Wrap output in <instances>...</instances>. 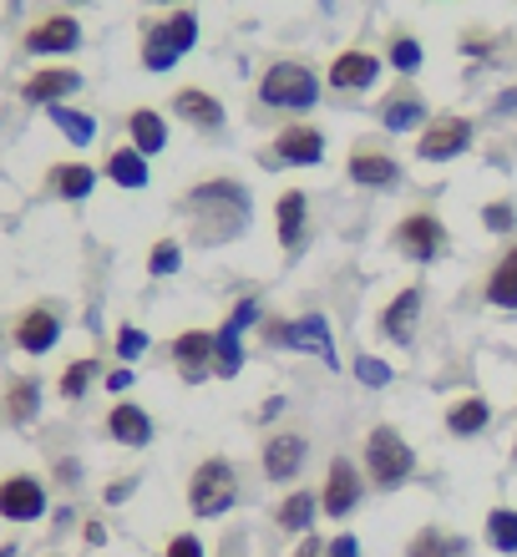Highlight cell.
<instances>
[{"label": "cell", "instance_id": "26", "mask_svg": "<svg viewBox=\"0 0 517 557\" xmlns=\"http://www.w3.org/2000/svg\"><path fill=\"white\" fill-rule=\"evenodd\" d=\"M315 517H320V492H290V497L274 507V528L290 532V537H310Z\"/></svg>", "mask_w": 517, "mask_h": 557}, {"label": "cell", "instance_id": "24", "mask_svg": "<svg viewBox=\"0 0 517 557\" xmlns=\"http://www.w3.org/2000/svg\"><path fill=\"white\" fill-rule=\"evenodd\" d=\"M431 122V112H427V102H421V91H411V87H401V91H391L381 102V127L385 133H421Z\"/></svg>", "mask_w": 517, "mask_h": 557}, {"label": "cell", "instance_id": "38", "mask_svg": "<svg viewBox=\"0 0 517 557\" xmlns=\"http://www.w3.org/2000/svg\"><path fill=\"white\" fill-rule=\"evenodd\" d=\"M143 355H148V330L122 324V330H118V360H122V366H137Z\"/></svg>", "mask_w": 517, "mask_h": 557}, {"label": "cell", "instance_id": "40", "mask_svg": "<svg viewBox=\"0 0 517 557\" xmlns=\"http://www.w3.org/2000/svg\"><path fill=\"white\" fill-rule=\"evenodd\" d=\"M482 223H488L492 234H513V228H517V208L507 203V198H497V203L482 208Z\"/></svg>", "mask_w": 517, "mask_h": 557}, {"label": "cell", "instance_id": "31", "mask_svg": "<svg viewBox=\"0 0 517 557\" xmlns=\"http://www.w3.org/2000/svg\"><path fill=\"white\" fill-rule=\"evenodd\" d=\"M46 117H51V127H57L61 137H66V143L72 147H91L97 143V117H91V112H76V107H46Z\"/></svg>", "mask_w": 517, "mask_h": 557}, {"label": "cell", "instance_id": "28", "mask_svg": "<svg viewBox=\"0 0 517 557\" xmlns=\"http://www.w3.org/2000/svg\"><path fill=\"white\" fill-rule=\"evenodd\" d=\"M127 143H133L143 158L163 152V147H168V122H163V112H152V107H137V112H127Z\"/></svg>", "mask_w": 517, "mask_h": 557}, {"label": "cell", "instance_id": "39", "mask_svg": "<svg viewBox=\"0 0 517 557\" xmlns=\"http://www.w3.org/2000/svg\"><path fill=\"white\" fill-rule=\"evenodd\" d=\"M355 381L370 385V391H381V385L391 381V366H385V360H376V355H355Z\"/></svg>", "mask_w": 517, "mask_h": 557}, {"label": "cell", "instance_id": "4", "mask_svg": "<svg viewBox=\"0 0 517 557\" xmlns=\"http://www.w3.org/2000/svg\"><path fill=\"white\" fill-rule=\"evenodd\" d=\"M259 335L264 345L274 350H299V355H315V360H325L335 370V335H330V320L325 314H299V320H284V314H264L259 320Z\"/></svg>", "mask_w": 517, "mask_h": 557}, {"label": "cell", "instance_id": "30", "mask_svg": "<svg viewBox=\"0 0 517 557\" xmlns=\"http://www.w3.org/2000/svg\"><path fill=\"white\" fill-rule=\"evenodd\" d=\"M102 177H112L118 188H133V193L148 188V158H143L133 143H127V147H112V158H107Z\"/></svg>", "mask_w": 517, "mask_h": 557}, {"label": "cell", "instance_id": "19", "mask_svg": "<svg viewBox=\"0 0 517 557\" xmlns=\"http://www.w3.org/2000/svg\"><path fill=\"white\" fill-rule=\"evenodd\" d=\"M173 117L188 122V127H198V133H223L229 112H223V102L213 97V91H204V87H177L173 91Z\"/></svg>", "mask_w": 517, "mask_h": 557}, {"label": "cell", "instance_id": "15", "mask_svg": "<svg viewBox=\"0 0 517 557\" xmlns=\"http://www.w3.org/2000/svg\"><path fill=\"white\" fill-rule=\"evenodd\" d=\"M345 173H350L355 188H376V193H391L401 183V162L391 158V152H381V147H355L350 162H345Z\"/></svg>", "mask_w": 517, "mask_h": 557}, {"label": "cell", "instance_id": "9", "mask_svg": "<svg viewBox=\"0 0 517 557\" xmlns=\"http://www.w3.org/2000/svg\"><path fill=\"white\" fill-rule=\"evenodd\" d=\"M21 51H30V57H72V51H82V21L72 11L41 15L36 26H26Z\"/></svg>", "mask_w": 517, "mask_h": 557}, {"label": "cell", "instance_id": "1", "mask_svg": "<svg viewBox=\"0 0 517 557\" xmlns=\"http://www.w3.org/2000/svg\"><path fill=\"white\" fill-rule=\"evenodd\" d=\"M183 213H188L193 238L208 244V249H219V244H234V238L249 228L254 198L238 177H208V183H198V188L188 193Z\"/></svg>", "mask_w": 517, "mask_h": 557}, {"label": "cell", "instance_id": "29", "mask_svg": "<svg viewBox=\"0 0 517 557\" xmlns=\"http://www.w3.org/2000/svg\"><path fill=\"white\" fill-rule=\"evenodd\" d=\"M488 305L517 309V238L497 253V264H492V274H488Z\"/></svg>", "mask_w": 517, "mask_h": 557}, {"label": "cell", "instance_id": "41", "mask_svg": "<svg viewBox=\"0 0 517 557\" xmlns=\"http://www.w3.org/2000/svg\"><path fill=\"white\" fill-rule=\"evenodd\" d=\"M163 557H208V553H204V537H198V532H173Z\"/></svg>", "mask_w": 517, "mask_h": 557}, {"label": "cell", "instance_id": "34", "mask_svg": "<svg viewBox=\"0 0 517 557\" xmlns=\"http://www.w3.org/2000/svg\"><path fill=\"white\" fill-rule=\"evenodd\" d=\"M482 537H488L492 553H517V512L513 507H492L488 522H482Z\"/></svg>", "mask_w": 517, "mask_h": 557}, {"label": "cell", "instance_id": "35", "mask_svg": "<svg viewBox=\"0 0 517 557\" xmlns=\"http://www.w3.org/2000/svg\"><path fill=\"white\" fill-rule=\"evenodd\" d=\"M385 61H391L401 76H416V72H421V61H427V51H421V41H416V36H406V30H401V36H391Z\"/></svg>", "mask_w": 517, "mask_h": 557}, {"label": "cell", "instance_id": "47", "mask_svg": "<svg viewBox=\"0 0 517 557\" xmlns=\"http://www.w3.org/2000/svg\"><path fill=\"white\" fill-rule=\"evenodd\" d=\"M82 543L102 547V543H107V528H102V522H87V528H82Z\"/></svg>", "mask_w": 517, "mask_h": 557}, {"label": "cell", "instance_id": "45", "mask_svg": "<svg viewBox=\"0 0 517 557\" xmlns=\"http://www.w3.org/2000/svg\"><path fill=\"white\" fill-rule=\"evenodd\" d=\"M133 476H127V482H112V486H107V502H112V507H122V502H127V497H133Z\"/></svg>", "mask_w": 517, "mask_h": 557}, {"label": "cell", "instance_id": "51", "mask_svg": "<svg viewBox=\"0 0 517 557\" xmlns=\"http://www.w3.org/2000/svg\"><path fill=\"white\" fill-rule=\"evenodd\" d=\"M158 5H168V11H173V5H183V0H158Z\"/></svg>", "mask_w": 517, "mask_h": 557}, {"label": "cell", "instance_id": "13", "mask_svg": "<svg viewBox=\"0 0 517 557\" xmlns=\"http://www.w3.org/2000/svg\"><path fill=\"white\" fill-rule=\"evenodd\" d=\"M82 87H87V82H82L76 66H41V72H30L26 82H21V97H26L30 107H61Z\"/></svg>", "mask_w": 517, "mask_h": 557}, {"label": "cell", "instance_id": "5", "mask_svg": "<svg viewBox=\"0 0 517 557\" xmlns=\"http://www.w3.org/2000/svg\"><path fill=\"white\" fill-rule=\"evenodd\" d=\"M416 471V451L406 446L396 425H370L366 436V476L376 492H396V486L411 482Z\"/></svg>", "mask_w": 517, "mask_h": 557}, {"label": "cell", "instance_id": "8", "mask_svg": "<svg viewBox=\"0 0 517 557\" xmlns=\"http://www.w3.org/2000/svg\"><path fill=\"white\" fill-rule=\"evenodd\" d=\"M396 249L411 259V264H436L446 253V244H452V234H446V223L431 213V208H416V213H406V219L396 223Z\"/></svg>", "mask_w": 517, "mask_h": 557}, {"label": "cell", "instance_id": "33", "mask_svg": "<svg viewBox=\"0 0 517 557\" xmlns=\"http://www.w3.org/2000/svg\"><path fill=\"white\" fill-rule=\"evenodd\" d=\"M102 375V360L97 355H82V360H72V366L61 370V381H57V396L61 400H82L91 391V381Z\"/></svg>", "mask_w": 517, "mask_h": 557}, {"label": "cell", "instance_id": "50", "mask_svg": "<svg viewBox=\"0 0 517 557\" xmlns=\"http://www.w3.org/2000/svg\"><path fill=\"white\" fill-rule=\"evenodd\" d=\"M0 557H15V547H11V543H5V547H0Z\"/></svg>", "mask_w": 517, "mask_h": 557}, {"label": "cell", "instance_id": "17", "mask_svg": "<svg viewBox=\"0 0 517 557\" xmlns=\"http://www.w3.org/2000/svg\"><path fill=\"white\" fill-rule=\"evenodd\" d=\"M168 355H173L177 375H183L188 385L208 381V375H213V330H183Z\"/></svg>", "mask_w": 517, "mask_h": 557}, {"label": "cell", "instance_id": "27", "mask_svg": "<svg viewBox=\"0 0 517 557\" xmlns=\"http://www.w3.org/2000/svg\"><path fill=\"white\" fill-rule=\"evenodd\" d=\"M492 425V406L482 396H461V400H452L446 406V431L457 441H472V436H482Z\"/></svg>", "mask_w": 517, "mask_h": 557}, {"label": "cell", "instance_id": "43", "mask_svg": "<svg viewBox=\"0 0 517 557\" xmlns=\"http://www.w3.org/2000/svg\"><path fill=\"white\" fill-rule=\"evenodd\" d=\"M102 381H107V391H112V396H122V391H133L137 375H133V366H118V370H107Z\"/></svg>", "mask_w": 517, "mask_h": 557}, {"label": "cell", "instance_id": "10", "mask_svg": "<svg viewBox=\"0 0 517 557\" xmlns=\"http://www.w3.org/2000/svg\"><path fill=\"white\" fill-rule=\"evenodd\" d=\"M360 497H366V476H360V467H355L350 456H335L325 471V486H320V512L330 517V522H345V517L360 507Z\"/></svg>", "mask_w": 517, "mask_h": 557}, {"label": "cell", "instance_id": "44", "mask_svg": "<svg viewBox=\"0 0 517 557\" xmlns=\"http://www.w3.org/2000/svg\"><path fill=\"white\" fill-rule=\"evenodd\" d=\"M325 557H360V543H355L350 532H341V537H330L325 543Z\"/></svg>", "mask_w": 517, "mask_h": 557}, {"label": "cell", "instance_id": "3", "mask_svg": "<svg viewBox=\"0 0 517 557\" xmlns=\"http://www.w3.org/2000/svg\"><path fill=\"white\" fill-rule=\"evenodd\" d=\"M238 507V471L229 456H208L198 461L188 476V512L198 522H213V517H229Z\"/></svg>", "mask_w": 517, "mask_h": 557}, {"label": "cell", "instance_id": "18", "mask_svg": "<svg viewBox=\"0 0 517 557\" xmlns=\"http://www.w3.org/2000/svg\"><path fill=\"white\" fill-rule=\"evenodd\" d=\"M305 456H310V441L299 436V431H280V436H269L264 446V476L274 486H290L305 467Z\"/></svg>", "mask_w": 517, "mask_h": 557}, {"label": "cell", "instance_id": "25", "mask_svg": "<svg viewBox=\"0 0 517 557\" xmlns=\"http://www.w3.org/2000/svg\"><path fill=\"white\" fill-rule=\"evenodd\" d=\"M0 411L11 425H30L41 416V381L36 375H11L5 381V396H0Z\"/></svg>", "mask_w": 517, "mask_h": 557}, {"label": "cell", "instance_id": "11", "mask_svg": "<svg viewBox=\"0 0 517 557\" xmlns=\"http://www.w3.org/2000/svg\"><path fill=\"white\" fill-rule=\"evenodd\" d=\"M46 507H51V497H46V486L30 476V471H15V476H5L0 482V517L5 522H41Z\"/></svg>", "mask_w": 517, "mask_h": 557}, {"label": "cell", "instance_id": "42", "mask_svg": "<svg viewBox=\"0 0 517 557\" xmlns=\"http://www.w3.org/2000/svg\"><path fill=\"white\" fill-rule=\"evenodd\" d=\"M259 320H264V314H259V305H254V299H238V305H234V314H229V324H234L238 335H244L249 324H259Z\"/></svg>", "mask_w": 517, "mask_h": 557}, {"label": "cell", "instance_id": "46", "mask_svg": "<svg viewBox=\"0 0 517 557\" xmlns=\"http://www.w3.org/2000/svg\"><path fill=\"white\" fill-rule=\"evenodd\" d=\"M295 557H325V543H320V537H299V547H295Z\"/></svg>", "mask_w": 517, "mask_h": 557}, {"label": "cell", "instance_id": "20", "mask_svg": "<svg viewBox=\"0 0 517 557\" xmlns=\"http://www.w3.org/2000/svg\"><path fill=\"white\" fill-rule=\"evenodd\" d=\"M421 305H427V289H421V284L401 289L396 299L381 309V335L391 339V345H411L416 324H421Z\"/></svg>", "mask_w": 517, "mask_h": 557}, {"label": "cell", "instance_id": "37", "mask_svg": "<svg viewBox=\"0 0 517 557\" xmlns=\"http://www.w3.org/2000/svg\"><path fill=\"white\" fill-rule=\"evenodd\" d=\"M177 269H183V249H177L173 238H158V244L148 249V274L168 278V274H177Z\"/></svg>", "mask_w": 517, "mask_h": 557}, {"label": "cell", "instance_id": "32", "mask_svg": "<svg viewBox=\"0 0 517 557\" xmlns=\"http://www.w3.org/2000/svg\"><path fill=\"white\" fill-rule=\"evenodd\" d=\"M238 366H244V335H238L234 324H219V330H213V375H219V381H234Z\"/></svg>", "mask_w": 517, "mask_h": 557}, {"label": "cell", "instance_id": "6", "mask_svg": "<svg viewBox=\"0 0 517 557\" xmlns=\"http://www.w3.org/2000/svg\"><path fill=\"white\" fill-rule=\"evenodd\" d=\"M259 102L274 107V112H310L320 102V76L305 61H274L259 76Z\"/></svg>", "mask_w": 517, "mask_h": 557}, {"label": "cell", "instance_id": "23", "mask_svg": "<svg viewBox=\"0 0 517 557\" xmlns=\"http://www.w3.org/2000/svg\"><path fill=\"white\" fill-rule=\"evenodd\" d=\"M97 168L91 162H57L51 173H46V193L57 198V203H82V198H91V188H97Z\"/></svg>", "mask_w": 517, "mask_h": 557}, {"label": "cell", "instance_id": "49", "mask_svg": "<svg viewBox=\"0 0 517 557\" xmlns=\"http://www.w3.org/2000/svg\"><path fill=\"white\" fill-rule=\"evenodd\" d=\"M497 112H517V87H507L503 97H497Z\"/></svg>", "mask_w": 517, "mask_h": 557}, {"label": "cell", "instance_id": "22", "mask_svg": "<svg viewBox=\"0 0 517 557\" xmlns=\"http://www.w3.org/2000/svg\"><path fill=\"white\" fill-rule=\"evenodd\" d=\"M305 219H310V198L299 188H284L280 203H274V238H280L284 253H295L305 244Z\"/></svg>", "mask_w": 517, "mask_h": 557}, {"label": "cell", "instance_id": "7", "mask_svg": "<svg viewBox=\"0 0 517 557\" xmlns=\"http://www.w3.org/2000/svg\"><path fill=\"white\" fill-rule=\"evenodd\" d=\"M477 127L472 117H461V112H436V117L416 133V158L421 162H457L467 147H472Z\"/></svg>", "mask_w": 517, "mask_h": 557}, {"label": "cell", "instance_id": "2", "mask_svg": "<svg viewBox=\"0 0 517 557\" xmlns=\"http://www.w3.org/2000/svg\"><path fill=\"white\" fill-rule=\"evenodd\" d=\"M193 46H198V15L173 5L168 15L143 26V72H173Z\"/></svg>", "mask_w": 517, "mask_h": 557}, {"label": "cell", "instance_id": "16", "mask_svg": "<svg viewBox=\"0 0 517 557\" xmlns=\"http://www.w3.org/2000/svg\"><path fill=\"white\" fill-rule=\"evenodd\" d=\"M381 76V57L366 46H345L341 57L330 61V87L335 91H370Z\"/></svg>", "mask_w": 517, "mask_h": 557}, {"label": "cell", "instance_id": "12", "mask_svg": "<svg viewBox=\"0 0 517 557\" xmlns=\"http://www.w3.org/2000/svg\"><path fill=\"white\" fill-rule=\"evenodd\" d=\"M11 339H15V350L21 355H46V350H57V339H61V314L51 305H30L21 320L11 324Z\"/></svg>", "mask_w": 517, "mask_h": 557}, {"label": "cell", "instance_id": "52", "mask_svg": "<svg viewBox=\"0 0 517 557\" xmlns=\"http://www.w3.org/2000/svg\"><path fill=\"white\" fill-rule=\"evenodd\" d=\"M66 5H82V0H66Z\"/></svg>", "mask_w": 517, "mask_h": 557}, {"label": "cell", "instance_id": "21", "mask_svg": "<svg viewBox=\"0 0 517 557\" xmlns=\"http://www.w3.org/2000/svg\"><path fill=\"white\" fill-rule=\"evenodd\" d=\"M107 436L127 446V451H148L152 446V416L137 406V400H118L112 411H107Z\"/></svg>", "mask_w": 517, "mask_h": 557}, {"label": "cell", "instance_id": "53", "mask_svg": "<svg viewBox=\"0 0 517 557\" xmlns=\"http://www.w3.org/2000/svg\"><path fill=\"white\" fill-rule=\"evenodd\" d=\"M513 461H517V446H513Z\"/></svg>", "mask_w": 517, "mask_h": 557}, {"label": "cell", "instance_id": "48", "mask_svg": "<svg viewBox=\"0 0 517 557\" xmlns=\"http://www.w3.org/2000/svg\"><path fill=\"white\" fill-rule=\"evenodd\" d=\"M280 411H284V396H269V400H264V411H259V421H274Z\"/></svg>", "mask_w": 517, "mask_h": 557}, {"label": "cell", "instance_id": "36", "mask_svg": "<svg viewBox=\"0 0 517 557\" xmlns=\"http://www.w3.org/2000/svg\"><path fill=\"white\" fill-rule=\"evenodd\" d=\"M406 557H457V537H446L442 528H421L406 547Z\"/></svg>", "mask_w": 517, "mask_h": 557}, {"label": "cell", "instance_id": "14", "mask_svg": "<svg viewBox=\"0 0 517 557\" xmlns=\"http://www.w3.org/2000/svg\"><path fill=\"white\" fill-rule=\"evenodd\" d=\"M274 158L290 168H315V162H325V133L310 122H284L274 133Z\"/></svg>", "mask_w": 517, "mask_h": 557}]
</instances>
